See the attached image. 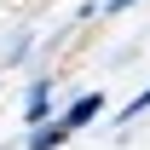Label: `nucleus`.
<instances>
[{
    "label": "nucleus",
    "mask_w": 150,
    "mask_h": 150,
    "mask_svg": "<svg viewBox=\"0 0 150 150\" xmlns=\"http://www.w3.org/2000/svg\"><path fill=\"white\" fill-rule=\"evenodd\" d=\"M46 115H52V75H35L29 93H23V121L35 127V121H46Z\"/></svg>",
    "instance_id": "obj_1"
},
{
    "label": "nucleus",
    "mask_w": 150,
    "mask_h": 150,
    "mask_svg": "<svg viewBox=\"0 0 150 150\" xmlns=\"http://www.w3.org/2000/svg\"><path fill=\"white\" fill-rule=\"evenodd\" d=\"M64 139H69V127H64L58 115H46V121L29 127V144H23V150H64Z\"/></svg>",
    "instance_id": "obj_2"
},
{
    "label": "nucleus",
    "mask_w": 150,
    "mask_h": 150,
    "mask_svg": "<svg viewBox=\"0 0 150 150\" xmlns=\"http://www.w3.org/2000/svg\"><path fill=\"white\" fill-rule=\"evenodd\" d=\"M98 110H104V93H81V98H75V104H69V110L58 115V121H64V127H69V133H81V127H87V121H93Z\"/></svg>",
    "instance_id": "obj_3"
},
{
    "label": "nucleus",
    "mask_w": 150,
    "mask_h": 150,
    "mask_svg": "<svg viewBox=\"0 0 150 150\" xmlns=\"http://www.w3.org/2000/svg\"><path fill=\"white\" fill-rule=\"evenodd\" d=\"M144 110H150V87H144V93H139V98H133L127 110H121V121H139V115H144Z\"/></svg>",
    "instance_id": "obj_4"
},
{
    "label": "nucleus",
    "mask_w": 150,
    "mask_h": 150,
    "mask_svg": "<svg viewBox=\"0 0 150 150\" xmlns=\"http://www.w3.org/2000/svg\"><path fill=\"white\" fill-rule=\"evenodd\" d=\"M127 6H139V0H104V12H127Z\"/></svg>",
    "instance_id": "obj_5"
}]
</instances>
